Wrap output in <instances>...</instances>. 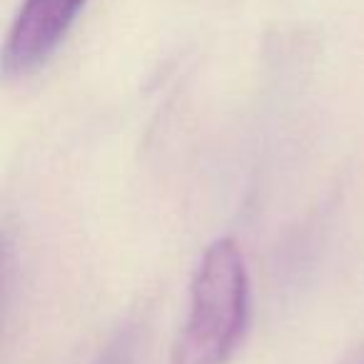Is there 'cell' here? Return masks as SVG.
Wrapping results in <instances>:
<instances>
[{
    "mask_svg": "<svg viewBox=\"0 0 364 364\" xmlns=\"http://www.w3.org/2000/svg\"><path fill=\"white\" fill-rule=\"evenodd\" d=\"M250 319V277L237 240L205 247L190 284V309L170 352V364H225Z\"/></svg>",
    "mask_w": 364,
    "mask_h": 364,
    "instance_id": "cell-1",
    "label": "cell"
},
{
    "mask_svg": "<svg viewBox=\"0 0 364 364\" xmlns=\"http://www.w3.org/2000/svg\"><path fill=\"white\" fill-rule=\"evenodd\" d=\"M85 3L87 0H23L3 50L6 75L21 77L41 68L58 50Z\"/></svg>",
    "mask_w": 364,
    "mask_h": 364,
    "instance_id": "cell-2",
    "label": "cell"
},
{
    "mask_svg": "<svg viewBox=\"0 0 364 364\" xmlns=\"http://www.w3.org/2000/svg\"><path fill=\"white\" fill-rule=\"evenodd\" d=\"M97 364H127V344H125V339H122V342H117V344H112V347L107 349L100 359H97Z\"/></svg>",
    "mask_w": 364,
    "mask_h": 364,
    "instance_id": "cell-3",
    "label": "cell"
},
{
    "mask_svg": "<svg viewBox=\"0 0 364 364\" xmlns=\"http://www.w3.org/2000/svg\"><path fill=\"white\" fill-rule=\"evenodd\" d=\"M337 364H364V342L357 344V347H352L347 354H344L342 359H339Z\"/></svg>",
    "mask_w": 364,
    "mask_h": 364,
    "instance_id": "cell-4",
    "label": "cell"
}]
</instances>
